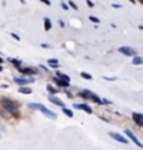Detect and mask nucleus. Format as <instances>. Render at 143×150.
Listing matches in <instances>:
<instances>
[{
	"mask_svg": "<svg viewBox=\"0 0 143 150\" xmlns=\"http://www.w3.org/2000/svg\"><path fill=\"white\" fill-rule=\"evenodd\" d=\"M46 90L51 93V96H55V94L58 93V90H56V88H55L52 84H48V86H46Z\"/></svg>",
	"mask_w": 143,
	"mask_h": 150,
	"instance_id": "f3484780",
	"label": "nucleus"
},
{
	"mask_svg": "<svg viewBox=\"0 0 143 150\" xmlns=\"http://www.w3.org/2000/svg\"><path fill=\"white\" fill-rule=\"evenodd\" d=\"M90 21H93V23H100V20H98L97 17H94V16H90Z\"/></svg>",
	"mask_w": 143,
	"mask_h": 150,
	"instance_id": "4be33fe9",
	"label": "nucleus"
},
{
	"mask_svg": "<svg viewBox=\"0 0 143 150\" xmlns=\"http://www.w3.org/2000/svg\"><path fill=\"white\" fill-rule=\"evenodd\" d=\"M44 24H45V30H46V31H49V30L52 28V23H51V20H49V18H44Z\"/></svg>",
	"mask_w": 143,
	"mask_h": 150,
	"instance_id": "a211bd4d",
	"label": "nucleus"
},
{
	"mask_svg": "<svg viewBox=\"0 0 143 150\" xmlns=\"http://www.w3.org/2000/svg\"><path fill=\"white\" fill-rule=\"evenodd\" d=\"M1 63H3V59L0 58V65H1Z\"/></svg>",
	"mask_w": 143,
	"mask_h": 150,
	"instance_id": "c85d7f7f",
	"label": "nucleus"
},
{
	"mask_svg": "<svg viewBox=\"0 0 143 150\" xmlns=\"http://www.w3.org/2000/svg\"><path fill=\"white\" fill-rule=\"evenodd\" d=\"M132 118H133V121L136 122L137 126H143V115L142 114H139V112H133V114H132Z\"/></svg>",
	"mask_w": 143,
	"mask_h": 150,
	"instance_id": "1a4fd4ad",
	"label": "nucleus"
},
{
	"mask_svg": "<svg viewBox=\"0 0 143 150\" xmlns=\"http://www.w3.org/2000/svg\"><path fill=\"white\" fill-rule=\"evenodd\" d=\"M132 63H133V65H142L143 63V59L140 58V56H133V59H132Z\"/></svg>",
	"mask_w": 143,
	"mask_h": 150,
	"instance_id": "2eb2a0df",
	"label": "nucleus"
},
{
	"mask_svg": "<svg viewBox=\"0 0 143 150\" xmlns=\"http://www.w3.org/2000/svg\"><path fill=\"white\" fill-rule=\"evenodd\" d=\"M30 107H31L33 110H38V111H41L44 115H46V117L51 118V119H56V114H55V112H52L51 110H48L45 105L38 104V103H37V104H31Z\"/></svg>",
	"mask_w": 143,
	"mask_h": 150,
	"instance_id": "f257e3e1",
	"label": "nucleus"
},
{
	"mask_svg": "<svg viewBox=\"0 0 143 150\" xmlns=\"http://www.w3.org/2000/svg\"><path fill=\"white\" fill-rule=\"evenodd\" d=\"M139 1H142V0H139Z\"/></svg>",
	"mask_w": 143,
	"mask_h": 150,
	"instance_id": "7c9ffc66",
	"label": "nucleus"
},
{
	"mask_svg": "<svg viewBox=\"0 0 143 150\" xmlns=\"http://www.w3.org/2000/svg\"><path fill=\"white\" fill-rule=\"evenodd\" d=\"M63 114H66V115H67L69 118L73 117V112H72L70 110H67V108H65V107H63Z\"/></svg>",
	"mask_w": 143,
	"mask_h": 150,
	"instance_id": "aec40b11",
	"label": "nucleus"
},
{
	"mask_svg": "<svg viewBox=\"0 0 143 150\" xmlns=\"http://www.w3.org/2000/svg\"><path fill=\"white\" fill-rule=\"evenodd\" d=\"M53 81L58 86H60V87H69V83H67V81H63V80H60V79H58V77H53Z\"/></svg>",
	"mask_w": 143,
	"mask_h": 150,
	"instance_id": "f8f14e48",
	"label": "nucleus"
},
{
	"mask_svg": "<svg viewBox=\"0 0 143 150\" xmlns=\"http://www.w3.org/2000/svg\"><path fill=\"white\" fill-rule=\"evenodd\" d=\"M86 1H87V4H88V6H90V7H93V6H94V3H93L91 0H86Z\"/></svg>",
	"mask_w": 143,
	"mask_h": 150,
	"instance_id": "a878e982",
	"label": "nucleus"
},
{
	"mask_svg": "<svg viewBox=\"0 0 143 150\" xmlns=\"http://www.w3.org/2000/svg\"><path fill=\"white\" fill-rule=\"evenodd\" d=\"M49 101H51V103H52V104H56V105H60V107H62V108H63V107H65V105H63V103H62V101H60V100H59L58 97H56V96H49Z\"/></svg>",
	"mask_w": 143,
	"mask_h": 150,
	"instance_id": "9b49d317",
	"label": "nucleus"
},
{
	"mask_svg": "<svg viewBox=\"0 0 143 150\" xmlns=\"http://www.w3.org/2000/svg\"><path fill=\"white\" fill-rule=\"evenodd\" d=\"M1 70H3V67H1V65H0V72H1Z\"/></svg>",
	"mask_w": 143,
	"mask_h": 150,
	"instance_id": "c756f323",
	"label": "nucleus"
},
{
	"mask_svg": "<svg viewBox=\"0 0 143 150\" xmlns=\"http://www.w3.org/2000/svg\"><path fill=\"white\" fill-rule=\"evenodd\" d=\"M59 24H60V27H65V23H63L62 20H59Z\"/></svg>",
	"mask_w": 143,
	"mask_h": 150,
	"instance_id": "bb28decb",
	"label": "nucleus"
},
{
	"mask_svg": "<svg viewBox=\"0 0 143 150\" xmlns=\"http://www.w3.org/2000/svg\"><path fill=\"white\" fill-rule=\"evenodd\" d=\"M119 52L126 55V56H136V49H133V48H130V46H121L119 48Z\"/></svg>",
	"mask_w": 143,
	"mask_h": 150,
	"instance_id": "39448f33",
	"label": "nucleus"
},
{
	"mask_svg": "<svg viewBox=\"0 0 143 150\" xmlns=\"http://www.w3.org/2000/svg\"><path fill=\"white\" fill-rule=\"evenodd\" d=\"M105 80H115V79H114V77H107V76H105Z\"/></svg>",
	"mask_w": 143,
	"mask_h": 150,
	"instance_id": "cd10ccee",
	"label": "nucleus"
},
{
	"mask_svg": "<svg viewBox=\"0 0 143 150\" xmlns=\"http://www.w3.org/2000/svg\"><path fill=\"white\" fill-rule=\"evenodd\" d=\"M110 136L112 137V139H115V140H118V142L124 143V144L128 143V139H126V137H124V136H121L119 133H115V132H110Z\"/></svg>",
	"mask_w": 143,
	"mask_h": 150,
	"instance_id": "6e6552de",
	"label": "nucleus"
},
{
	"mask_svg": "<svg viewBox=\"0 0 143 150\" xmlns=\"http://www.w3.org/2000/svg\"><path fill=\"white\" fill-rule=\"evenodd\" d=\"M18 91L21 93V94H31V93H33V90H31L30 87H25V86H21V87H20V90H18Z\"/></svg>",
	"mask_w": 143,
	"mask_h": 150,
	"instance_id": "ddd939ff",
	"label": "nucleus"
},
{
	"mask_svg": "<svg viewBox=\"0 0 143 150\" xmlns=\"http://www.w3.org/2000/svg\"><path fill=\"white\" fill-rule=\"evenodd\" d=\"M80 76H81L83 79H87V80H91V79H93L91 74H88V73H86V72H81L80 73Z\"/></svg>",
	"mask_w": 143,
	"mask_h": 150,
	"instance_id": "6ab92c4d",
	"label": "nucleus"
},
{
	"mask_svg": "<svg viewBox=\"0 0 143 150\" xmlns=\"http://www.w3.org/2000/svg\"><path fill=\"white\" fill-rule=\"evenodd\" d=\"M73 107H74V108H77V110H83V111H86L87 114H91V112H93L91 107L90 105H87V104H74Z\"/></svg>",
	"mask_w": 143,
	"mask_h": 150,
	"instance_id": "9d476101",
	"label": "nucleus"
},
{
	"mask_svg": "<svg viewBox=\"0 0 143 150\" xmlns=\"http://www.w3.org/2000/svg\"><path fill=\"white\" fill-rule=\"evenodd\" d=\"M3 105H4V108H6L7 111L11 112V114H16V112L18 111V104L11 101V100H8V98H4V100H3Z\"/></svg>",
	"mask_w": 143,
	"mask_h": 150,
	"instance_id": "7ed1b4c3",
	"label": "nucleus"
},
{
	"mask_svg": "<svg viewBox=\"0 0 143 150\" xmlns=\"http://www.w3.org/2000/svg\"><path fill=\"white\" fill-rule=\"evenodd\" d=\"M11 37H13L14 39H17V41H20V37H18V35H16V34H14V33L11 34Z\"/></svg>",
	"mask_w": 143,
	"mask_h": 150,
	"instance_id": "393cba45",
	"label": "nucleus"
},
{
	"mask_svg": "<svg viewBox=\"0 0 143 150\" xmlns=\"http://www.w3.org/2000/svg\"><path fill=\"white\" fill-rule=\"evenodd\" d=\"M11 63H13V65H16L17 67H20V65H21V60H18V59H11Z\"/></svg>",
	"mask_w": 143,
	"mask_h": 150,
	"instance_id": "412c9836",
	"label": "nucleus"
},
{
	"mask_svg": "<svg viewBox=\"0 0 143 150\" xmlns=\"http://www.w3.org/2000/svg\"><path fill=\"white\" fill-rule=\"evenodd\" d=\"M48 65L52 66V67H55V69H58V67H59V62L56 60V59H49V60H48Z\"/></svg>",
	"mask_w": 143,
	"mask_h": 150,
	"instance_id": "dca6fc26",
	"label": "nucleus"
},
{
	"mask_svg": "<svg viewBox=\"0 0 143 150\" xmlns=\"http://www.w3.org/2000/svg\"><path fill=\"white\" fill-rule=\"evenodd\" d=\"M41 1H42L44 4H46V6H51V1H49V0H41Z\"/></svg>",
	"mask_w": 143,
	"mask_h": 150,
	"instance_id": "5701e85b",
	"label": "nucleus"
},
{
	"mask_svg": "<svg viewBox=\"0 0 143 150\" xmlns=\"http://www.w3.org/2000/svg\"><path fill=\"white\" fill-rule=\"evenodd\" d=\"M125 135H126V136L129 137V139H130V140H132V142H133L135 144H137L139 147H142V143H140V140H139V139H137V137L135 136V133H133L132 131H129V129H126V131H125Z\"/></svg>",
	"mask_w": 143,
	"mask_h": 150,
	"instance_id": "0eeeda50",
	"label": "nucleus"
},
{
	"mask_svg": "<svg viewBox=\"0 0 143 150\" xmlns=\"http://www.w3.org/2000/svg\"><path fill=\"white\" fill-rule=\"evenodd\" d=\"M17 69H18L20 73L27 74V76H31V74H37V73H38V70L34 69V67H17Z\"/></svg>",
	"mask_w": 143,
	"mask_h": 150,
	"instance_id": "423d86ee",
	"label": "nucleus"
},
{
	"mask_svg": "<svg viewBox=\"0 0 143 150\" xmlns=\"http://www.w3.org/2000/svg\"><path fill=\"white\" fill-rule=\"evenodd\" d=\"M79 96H80V97H83V98H87V100H93L96 104H103V100L98 97V96H96L93 91H90V90H83Z\"/></svg>",
	"mask_w": 143,
	"mask_h": 150,
	"instance_id": "f03ea898",
	"label": "nucleus"
},
{
	"mask_svg": "<svg viewBox=\"0 0 143 150\" xmlns=\"http://www.w3.org/2000/svg\"><path fill=\"white\" fill-rule=\"evenodd\" d=\"M56 74H58V79H60V80H63V81H67V83H69L70 77H69L67 74H65V73H60V72H58Z\"/></svg>",
	"mask_w": 143,
	"mask_h": 150,
	"instance_id": "4468645a",
	"label": "nucleus"
},
{
	"mask_svg": "<svg viewBox=\"0 0 143 150\" xmlns=\"http://www.w3.org/2000/svg\"><path fill=\"white\" fill-rule=\"evenodd\" d=\"M14 81H16V83H17V84H18L20 87H21V86L33 84L35 80H34L33 77H16V79H14Z\"/></svg>",
	"mask_w": 143,
	"mask_h": 150,
	"instance_id": "20e7f679",
	"label": "nucleus"
},
{
	"mask_svg": "<svg viewBox=\"0 0 143 150\" xmlns=\"http://www.w3.org/2000/svg\"><path fill=\"white\" fill-rule=\"evenodd\" d=\"M69 6H70V7H73V8H76V10H77V6H76V4H74L73 1H69Z\"/></svg>",
	"mask_w": 143,
	"mask_h": 150,
	"instance_id": "b1692460",
	"label": "nucleus"
}]
</instances>
